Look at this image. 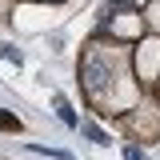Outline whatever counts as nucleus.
<instances>
[{
	"label": "nucleus",
	"instance_id": "f03ea898",
	"mask_svg": "<svg viewBox=\"0 0 160 160\" xmlns=\"http://www.w3.org/2000/svg\"><path fill=\"white\" fill-rule=\"evenodd\" d=\"M0 56L8 60V64H20V60H24V56H20V48H12V44H4V48H0Z\"/></svg>",
	"mask_w": 160,
	"mask_h": 160
},
{
	"label": "nucleus",
	"instance_id": "20e7f679",
	"mask_svg": "<svg viewBox=\"0 0 160 160\" xmlns=\"http://www.w3.org/2000/svg\"><path fill=\"white\" fill-rule=\"evenodd\" d=\"M124 160H144V152H140V148H128V152H124Z\"/></svg>",
	"mask_w": 160,
	"mask_h": 160
},
{
	"label": "nucleus",
	"instance_id": "39448f33",
	"mask_svg": "<svg viewBox=\"0 0 160 160\" xmlns=\"http://www.w3.org/2000/svg\"><path fill=\"white\" fill-rule=\"evenodd\" d=\"M0 128H16V120H12V116H4V112H0Z\"/></svg>",
	"mask_w": 160,
	"mask_h": 160
},
{
	"label": "nucleus",
	"instance_id": "f257e3e1",
	"mask_svg": "<svg viewBox=\"0 0 160 160\" xmlns=\"http://www.w3.org/2000/svg\"><path fill=\"white\" fill-rule=\"evenodd\" d=\"M56 108H60V120H64L68 128H76V112H72V108H68L64 100H56Z\"/></svg>",
	"mask_w": 160,
	"mask_h": 160
},
{
	"label": "nucleus",
	"instance_id": "7ed1b4c3",
	"mask_svg": "<svg viewBox=\"0 0 160 160\" xmlns=\"http://www.w3.org/2000/svg\"><path fill=\"white\" fill-rule=\"evenodd\" d=\"M84 132H88V136L96 140V144H104V132H100V128H92V124H84Z\"/></svg>",
	"mask_w": 160,
	"mask_h": 160
}]
</instances>
